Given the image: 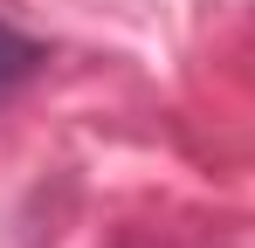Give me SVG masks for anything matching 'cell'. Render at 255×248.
<instances>
[{
	"mask_svg": "<svg viewBox=\"0 0 255 248\" xmlns=\"http://www.w3.org/2000/svg\"><path fill=\"white\" fill-rule=\"evenodd\" d=\"M28 69H35V48H28L21 35H7V28H0V90H7L14 76H28Z\"/></svg>",
	"mask_w": 255,
	"mask_h": 248,
	"instance_id": "1",
	"label": "cell"
}]
</instances>
